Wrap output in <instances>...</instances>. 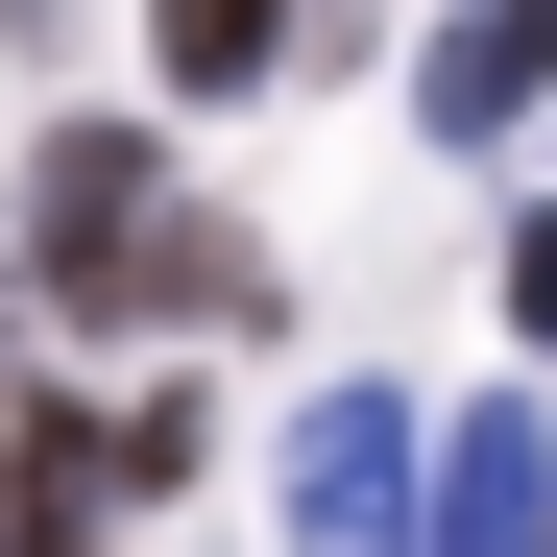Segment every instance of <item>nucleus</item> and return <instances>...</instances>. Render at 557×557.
Here are the masks:
<instances>
[{
	"mask_svg": "<svg viewBox=\"0 0 557 557\" xmlns=\"http://www.w3.org/2000/svg\"><path fill=\"white\" fill-rule=\"evenodd\" d=\"M412 557H557V436L533 412H460L436 436V533Z\"/></svg>",
	"mask_w": 557,
	"mask_h": 557,
	"instance_id": "nucleus-3",
	"label": "nucleus"
},
{
	"mask_svg": "<svg viewBox=\"0 0 557 557\" xmlns=\"http://www.w3.org/2000/svg\"><path fill=\"white\" fill-rule=\"evenodd\" d=\"M49 267H73L98 315H243V292H267L219 219L146 195V122H73V146H49Z\"/></svg>",
	"mask_w": 557,
	"mask_h": 557,
	"instance_id": "nucleus-1",
	"label": "nucleus"
},
{
	"mask_svg": "<svg viewBox=\"0 0 557 557\" xmlns=\"http://www.w3.org/2000/svg\"><path fill=\"white\" fill-rule=\"evenodd\" d=\"M267 49H292V0H146V73H170V98H267Z\"/></svg>",
	"mask_w": 557,
	"mask_h": 557,
	"instance_id": "nucleus-5",
	"label": "nucleus"
},
{
	"mask_svg": "<svg viewBox=\"0 0 557 557\" xmlns=\"http://www.w3.org/2000/svg\"><path fill=\"white\" fill-rule=\"evenodd\" d=\"M388 533H436V436L388 388H315L292 412V557H388Z\"/></svg>",
	"mask_w": 557,
	"mask_h": 557,
	"instance_id": "nucleus-2",
	"label": "nucleus"
},
{
	"mask_svg": "<svg viewBox=\"0 0 557 557\" xmlns=\"http://www.w3.org/2000/svg\"><path fill=\"white\" fill-rule=\"evenodd\" d=\"M533 25H557V0H533Z\"/></svg>",
	"mask_w": 557,
	"mask_h": 557,
	"instance_id": "nucleus-7",
	"label": "nucleus"
},
{
	"mask_svg": "<svg viewBox=\"0 0 557 557\" xmlns=\"http://www.w3.org/2000/svg\"><path fill=\"white\" fill-rule=\"evenodd\" d=\"M509 292H533V315H557V219H533V243H509Z\"/></svg>",
	"mask_w": 557,
	"mask_h": 557,
	"instance_id": "nucleus-6",
	"label": "nucleus"
},
{
	"mask_svg": "<svg viewBox=\"0 0 557 557\" xmlns=\"http://www.w3.org/2000/svg\"><path fill=\"white\" fill-rule=\"evenodd\" d=\"M533 73H557V25H533V0H460V25L412 49V98H436V146H485V122H533Z\"/></svg>",
	"mask_w": 557,
	"mask_h": 557,
	"instance_id": "nucleus-4",
	"label": "nucleus"
}]
</instances>
